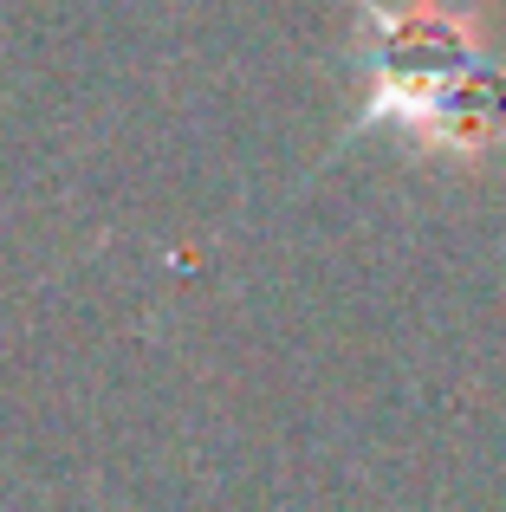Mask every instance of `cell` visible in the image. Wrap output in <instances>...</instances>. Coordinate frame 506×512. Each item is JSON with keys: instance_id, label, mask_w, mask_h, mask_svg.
<instances>
[{"instance_id": "obj_1", "label": "cell", "mask_w": 506, "mask_h": 512, "mask_svg": "<svg viewBox=\"0 0 506 512\" xmlns=\"http://www.w3.org/2000/svg\"><path fill=\"white\" fill-rule=\"evenodd\" d=\"M370 26V85L357 124H390L448 169L506 163L500 0H351Z\"/></svg>"}]
</instances>
